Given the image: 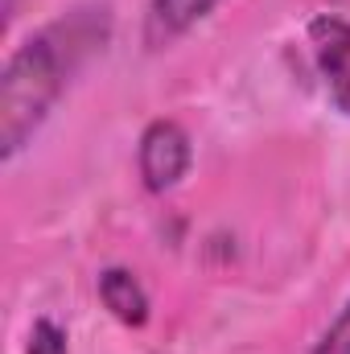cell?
<instances>
[{
    "label": "cell",
    "instance_id": "1",
    "mask_svg": "<svg viewBox=\"0 0 350 354\" xmlns=\"http://www.w3.org/2000/svg\"><path fill=\"white\" fill-rule=\"evenodd\" d=\"M107 37V17L99 12H71L66 21H54L37 29L29 41H21L0 75V157L12 161L33 132L46 124L54 103L79 71L91 50H99Z\"/></svg>",
    "mask_w": 350,
    "mask_h": 354
},
{
    "label": "cell",
    "instance_id": "4",
    "mask_svg": "<svg viewBox=\"0 0 350 354\" xmlns=\"http://www.w3.org/2000/svg\"><path fill=\"white\" fill-rule=\"evenodd\" d=\"M223 0H149L145 8V46L165 50L181 41L194 25H202Z\"/></svg>",
    "mask_w": 350,
    "mask_h": 354
},
{
    "label": "cell",
    "instance_id": "2",
    "mask_svg": "<svg viewBox=\"0 0 350 354\" xmlns=\"http://www.w3.org/2000/svg\"><path fill=\"white\" fill-rule=\"evenodd\" d=\"M190 161H194V149L177 120H153L140 132L136 169L149 194H169L174 185H181V177L190 174Z\"/></svg>",
    "mask_w": 350,
    "mask_h": 354
},
{
    "label": "cell",
    "instance_id": "5",
    "mask_svg": "<svg viewBox=\"0 0 350 354\" xmlns=\"http://www.w3.org/2000/svg\"><path fill=\"white\" fill-rule=\"evenodd\" d=\"M99 301L128 330H140L149 322V292L128 268H103L99 272Z\"/></svg>",
    "mask_w": 350,
    "mask_h": 354
},
{
    "label": "cell",
    "instance_id": "3",
    "mask_svg": "<svg viewBox=\"0 0 350 354\" xmlns=\"http://www.w3.org/2000/svg\"><path fill=\"white\" fill-rule=\"evenodd\" d=\"M309 50L322 75V87L330 95L334 111L350 115V21L322 12L309 21Z\"/></svg>",
    "mask_w": 350,
    "mask_h": 354
},
{
    "label": "cell",
    "instance_id": "6",
    "mask_svg": "<svg viewBox=\"0 0 350 354\" xmlns=\"http://www.w3.org/2000/svg\"><path fill=\"white\" fill-rule=\"evenodd\" d=\"M25 354H71V346H66V334L54 326V322H33V330H29V346H25Z\"/></svg>",
    "mask_w": 350,
    "mask_h": 354
},
{
    "label": "cell",
    "instance_id": "7",
    "mask_svg": "<svg viewBox=\"0 0 350 354\" xmlns=\"http://www.w3.org/2000/svg\"><path fill=\"white\" fill-rule=\"evenodd\" d=\"M313 354H350V301L342 305V313L334 317V326L317 338Z\"/></svg>",
    "mask_w": 350,
    "mask_h": 354
}]
</instances>
